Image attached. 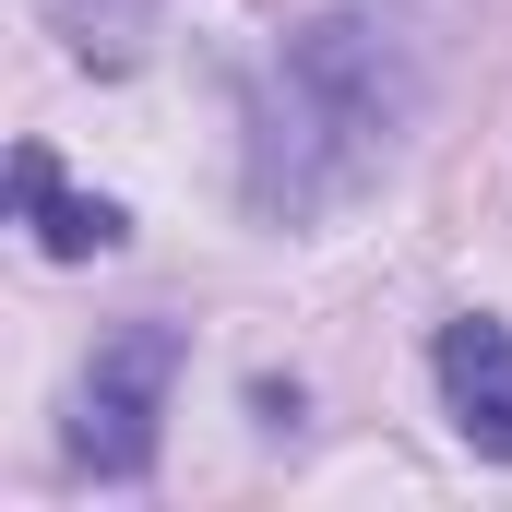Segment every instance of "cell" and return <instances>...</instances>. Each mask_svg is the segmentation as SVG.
<instances>
[{"instance_id": "cell-5", "label": "cell", "mask_w": 512, "mask_h": 512, "mask_svg": "<svg viewBox=\"0 0 512 512\" xmlns=\"http://www.w3.org/2000/svg\"><path fill=\"white\" fill-rule=\"evenodd\" d=\"M48 24L72 36V60H96V72H120L131 48L155 36V0H48Z\"/></svg>"}, {"instance_id": "cell-4", "label": "cell", "mask_w": 512, "mask_h": 512, "mask_svg": "<svg viewBox=\"0 0 512 512\" xmlns=\"http://www.w3.org/2000/svg\"><path fill=\"white\" fill-rule=\"evenodd\" d=\"M12 215L36 227L48 262H96V251L131 239V215L108 203V191H60V155H48V143H12Z\"/></svg>"}, {"instance_id": "cell-3", "label": "cell", "mask_w": 512, "mask_h": 512, "mask_svg": "<svg viewBox=\"0 0 512 512\" xmlns=\"http://www.w3.org/2000/svg\"><path fill=\"white\" fill-rule=\"evenodd\" d=\"M429 370H441V405H453L465 453H489V465H512V322H489V310L441 322Z\"/></svg>"}, {"instance_id": "cell-1", "label": "cell", "mask_w": 512, "mask_h": 512, "mask_svg": "<svg viewBox=\"0 0 512 512\" xmlns=\"http://www.w3.org/2000/svg\"><path fill=\"white\" fill-rule=\"evenodd\" d=\"M417 120V72L370 12H322L298 24L251 72V120H239V191L262 227H322L334 203H358L393 167V143Z\"/></svg>"}, {"instance_id": "cell-2", "label": "cell", "mask_w": 512, "mask_h": 512, "mask_svg": "<svg viewBox=\"0 0 512 512\" xmlns=\"http://www.w3.org/2000/svg\"><path fill=\"white\" fill-rule=\"evenodd\" d=\"M167 382H179V322H120L84 382H72V465L84 477H155V429H167Z\"/></svg>"}]
</instances>
